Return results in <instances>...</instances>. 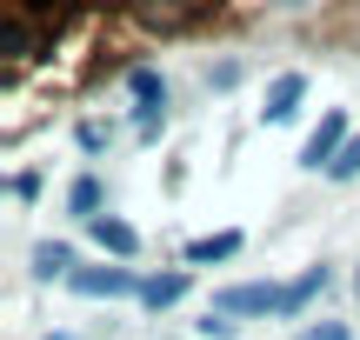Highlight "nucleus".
I'll use <instances>...</instances> for the list:
<instances>
[{"instance_id": "obj_1", "label": "nucleus", "mask_w": 360, "mask_h": 340, "mask_svg": "<svg viewBox=\"0 0 360 340\" xmlns=\"http://www.w3.org/2000/svg\"><path fill=\"white\" fill-rule=\"evenodd\" d=\"M314 0H7V147L34 133V107H67L94 80H127L147 47L220 40Z\"/></svg>"}, {"instance_id": "obj_2", "label": "nucleus", "mask_w": 360, "mask_h": 340, "mask_svg": "<svg viewBox=\"0 0 360 340\" xmlns=\"http://www.w3.org/2000/svg\"><path fill=\"white\" fill-rule=\"evenodd\" d=\"M141 280L134 267H74V280H67V294H80V301H141Z\"/></svg>"}, {"instance_id": "obj_3", "label": "nucleus", "mask_w": 360, "mask_h": 340, "mask_svg": "<svg viewBox=\"0 0 360 340\" xmlns=\"http://www.w3.org/2000/svg\"><path fill=\"white\" fill-rule=\"evenodd\" d=\"M281 294L287 287H274V280H240V287H220L214 294V314H281Z\"/></svg>"}, {"instance_id": "obj_4", "label": "nucleus", "mask_w": 360, "mask_h": 340, "mask_svg": "<svg viewBox=\"0 0 360 340\" xmlns=\"http://www.w3.org/2000/svg\"><path fill=\"white\" fill-rule=\"evenodd\" d=\"M340 147H347V114H340V107H327V120L307 133V147H300V167L327 174V167L340 160Z\"/></svg>"}, {"instance_id": "obj_5", "label": "nucleus", "mask_w": 360, "mask_h": 340, "mask_svg": "<svg viewBox=\"0 0 360 340\" xmlns=\"http://www.w3.org/2000/svg\"><path fill=\"white\" fill-rule=\"evenodd\" d=\"M300 100H307V74H300V67H287V74H274V80H267V107H260V114L281 127V120H294V114H300Z\"/></svg>"}, {"instance_id": "obj_6", "label": "nucleus", "mask_w": 360, "mask_h": 340, "mask_svg": "<svg viewBox=\"0 0 360 340\" xmlns=\"http://www.w3.org/2000/svg\"><path fill=\"white\" fill-rule=\"evenodd\" d=\"M187 287H193V274H187V267H167V274H147V280H141V307H147V314H160V307L187 301Z\"/></svg>"}, {"instance_id": "obj_7", "label": "nucleus", "mask_w": 360, "mask_h": 340, "mask_svg": "<svg viewBox=\"0 0 360 340\" xmlns=\"http://www.w3.org/2000/svg\"><path fill=\"white\" fill-rule=\"evenodd\" d=\"M87 234H94V247H107L114 261H134V254H141V234H134L120 214H101V221H87Z\"/></svg>"}, {"instance_id": "obj_8", "label": "nucleus", "mask_w": 360, "mask_h": 340, "mask_svg": "<svg viewBox=\"0 0 360 340\" xmlns=\"http://www.w3.org/2000/svg\"><path fill=\"white\" fill-rule=\"evenodd\" d=\"M67 214H74V221H101V214H107V187H101V174H80V181L67 187Z\"/></svg>"}, {"instance_id": "obj_9", "label": "nucleus", "mask_w": 360, "mask_h": 340, "mask_svg": "<svg viewBox=\"0 0 360 340\" xmlns=\"http://www.w3.org/2000/svg\"><path fill=\"white\" fill-rule=\"evenodd\" d=\"M327 280H334V274H327V267H307V274H300L294 287L281 294V320H294V314H307V301H321V294H327Z\"/></svg>"}, {"instance_id": "obj_10", "label": "nucleus", "mask_w": 360, "mask_h": 340, "mask_svg": "<svg viewBox=\"0 0 360 340\" xmlns=\"http://www.w3.org/2000/svg\"><path fill=\"white\" fill-rule=\"evenodd\" d=\"M74 247H67V240H40L34 247V280H74Z\"/></svg>"}, {"instance_id": "obj_11", "label": "nucleus", "mask_w": 360, "mask_h": 340, "mask_svg": "<svg viewBox=\"0 0 360 340\" xmlns=\"http://www.w3.org/2000/svg\"><path fill=\"white\" fill-rule=\"evenodd\" d=\"M240 247H247L240 234H207V240H187V254H180V261H187V267H207V261H233Z\"/></svg>"}, {"instance_id": "obj_12", "label": "nucleus", "mask_w": 360, "mask_h": 340, "mask_svg": "<svg viewBox=\"0 0 360 340\" xmlns=\"http://www.w3.org/2000/svg\"><path fill=\"white\" fill-rule=\"evenodd\" d=\"M127 93L141 100V114H147V107H167V74H154V67H134V74H127Z\"/></svg>"}, {"instance_id": "obj_13", "label": "nucleus", "mask_w": 360, "mask_h": 340, "mask_svg": "<svg viewBox=\"0 0 360 340\" xmlns=\"http://www.w3.org/2000/svg\"><path fill=\"white\" fill-rule=\"evenodd\" d=\"M114 133H120L114 120H94V114L80 120V147H87V154H107V147H114Z\"/></svg>"}, {"instance_id": "obj_14", "label": "nucleus", "mask_w": 360, "mask_h": 340, "mask_svg": "<svg viewBox=\"0 0 360 340\" xmlns=\"http://www.w3.org/2000/svg\"><path fill=\"white\" fill-rule=\"evenodd\" d=\"M327 181H340V187H347V181H360V133H354L347 147H340V160L327 167Z\"/></svg>"}, {"instance_id": "obj_15", "label": "nucleus", "mask_w": 360, "mask_h": 340, "mask_svg": "<svg viewBox=\"0 0 360 340\" xmlns=\"http://www.w3.org/2000/svg\"><path fill=\"white\" fill-rule=\"evenodd\" d=\"M294 340H354V327H347V320H307Z\"/></svg>"}, {"instance_id": "obj_16", "label": "nucleus", "mask_w": 360, "mask_h": 340, "mask_svg": "<svg viewBox=\"0 0 360 340\" xmlns=\"http://www.w3.org/2000/svg\"><path fill=\"white\" fill-rule=\"evenodd\" d=\"M240 74H247L240 60H220V67H207V87H214V93H227V87H240Z\"/></svg>"}, {"instance_id": "obj_17", "label": "nucleus", "mask_w": 360, "mask_h": 340, "mask_svg": "<svg viewBox=\"0 0 360 340\" xmlns=\"http://www.w3.org/2000/svg\"><path fill=\"white\" fill-rule=\"evenodd\" d=\"M200 334H207V340H227V334H233V314H214V307H207V320H200Z\"/></svg>"}, {"instance_id": "obj_18", "label": "nucleus", "mask_w": 360, "mask_h": 340, "mask_svg": "<svg viewBox=\"0 0 360 340\" xmlns=\"http://www.w3.org/2000/svg\"><path fill=\"white\" fill-rule=\"evenodd\" d=\"M7 187H13V200H34V194H40V174H13Z\"/></svg>"}, {"instance_id": "obj_19", "label": "nucleus", "mask_w": 360, "mask_h": 340, "mask_svg": "<svg viewBox=\"0 0 360 340\" xmlns=\"http://www.w3.org/2000/svg\"><path fill=\"white\" fill-rule=\"evenodd\" d=\"M354 294H360V274H354Z\"/></svg>"}]
</instances>
